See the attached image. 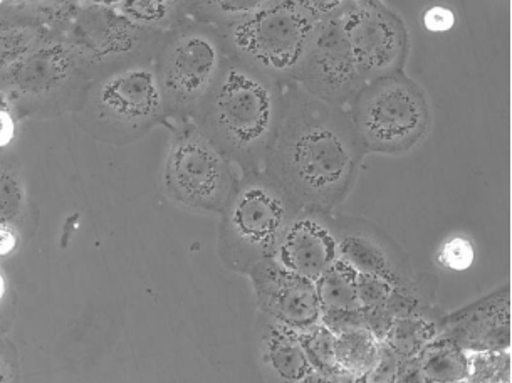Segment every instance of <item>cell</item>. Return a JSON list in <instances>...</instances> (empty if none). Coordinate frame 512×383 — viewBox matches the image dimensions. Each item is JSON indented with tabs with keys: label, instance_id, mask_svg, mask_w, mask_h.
Masks as SVG:
<instances>
[{
	"label": "cell",
	"instance_id": "obj_31",
	"mask_svg": "<svg viewBox=\"0 0 512 383\" xmlns=\"http://www.w3.org/2000/svg\"><path fill=\"white\" fill-rule=\"evenodd\" d=\"M321 323L328 326L335 335L345 333V331L355 330V328H365L363 313L360 310H331V308H321Z\"/></svg>",
	"mask_w": 512,
	"mask_h": 383
},
{
	"label": "cell",
	"instance_id": "obj_29",
	"mask_svg": "<svg viewBox=\"0 0 512 383\" xmlns=\"http://www.w3.org/2000/svg\"><path fill=\"white\" fill-rule=\"evenodd\" d=\"M437 258L444 268L464 271L474 263V246L465 237H450L449 241H445L440 247Z\"/></svg>",
	"mask_w": 512,
	"mask_h": 383
},
{
	"label": "cell",
	"instance_id": "obj_8",
	"mask_svg": "<svg viewBox=\"0 0 512 383\" xmlns=\"http://www.w3.org/2000/svg\"><path fill=\"white\" fill-rule=\"evenodd\" d=\"M225 59L227 53L215 27L189 17L165 32L155 68L168 118L185 123L199 115L219 81Z\"/></svg>",
	"mask_w": 512,
	"mask_h": 383
},
{
	"label": "cell",
	"instance_id": "obj_27",
	"mask_svg": "<svg viewBox=\"0 0 512 383\" xmlns=\"http://www.w3.org/2000/svg\"><path fill=\"white\" fill-rule=\"evenodd\" d=\"M266 6V0H187L190 19L212 27L234 26Z\"/></svg>",
	"mask_w": 512,
	"mask_h": 383
},
{
	"label": "cell",
	"instance_id": "obj_22",
	"mask_svg": "<svg viewBox=\"0 0 512 383\" xmlns=\"http://www.w3.org/2000/svg\"><path fill=\"white\" fill-rule=\"evenodd\" d=\"M299 340L314 373L311 382H351L336 358V335L323 323L299 331Z\"/></svg>",
	"mask_w": 512,
	"mask_h": 383
},
{
	"label": "cell",
	"instance_id": "obj_32",
	"mask_svg": "<svg viewBox=\"0 0 512 383\" xmlns=\"http://www.w3.org/2000/svg\"><path fill=\"white\" fill-rule=\"evenodd\" d=\"M363 321H365L366 330L377 338L378 342H385L388 331L392 328V313L385 306H373V308H361Z\"/></svg>",
	"mask_w": 512,
	"mask_h": 383
},
{
	"label": "cell",
	"instance_id": "obj_2",
	"mask_svg": "<svg viewBox=\"0 0 512 383\" xmlns=\"http://www.w3.org/2000/svg\"><path fill=\"white\" fill-rule=\"evenodd\" d=\"M283 110L284 84L227 54L219 81L192 121L242 174H251L264 168Z\"/></svg>",
	"mask_w": 512,
	"mask_h": 383
},
{
	"label": "cell",
	"instance_id": "obj_10",
	"mask_svg": "<svg viewBox=\"0 0 512 383\" xmlns=\"http://www.w3.org/2000/svg\"><path fill=\"white\" fill-rule=\"evenodd\" d=\"M163 36L130 21L111 2H84L66 41L93 81L115 69L155 59Z\"/></svg>",
	"mask_w": 512,
	"mask_h": 383
},
{
	"label": "cell",
	"instance_id": "obj_11",
	"mask_svg": "<svg viewBox=\"0 0 512 383\" xmlns=\"http://www.w3.org/2000/svg\"><path fill=\"white\" fill-rule=\"evenodd\" d=\"M340 19L366 83L405 69L410 34L407 24L392 7L377 0H348Z\"/></svg>",
	"mask_w": 512,
	"mask_h": 383
},
{
	"label": "cell",
	"instance_id": "obj_21",
	"mask_svg": "<svg viewBox=\"0 0 512 383\" xmlns=\"http://www.w3.org/2000/svg\"><path fill=\"white\" fill-rule=\"evenodd\" d=\"M382 342H378L366 328H355L336 335V358L341 370L351 382H365L371 370L377 367Z\"/></svg>",
	"mask_w": 512,
	"mask_h": 383
},
{
	"label": "cell",
	"instance_id": "obj_5",
	"mask_svg": "<svg viewBox=\"0 0 512 383\" xmlns=\"http://www.w3.org/2000/svg\"><path fill=\"white\" fill-rule=\"evenodd\" d=\"M346 111L365 153H408L432 125L427 93L405 71L368 81Z\"/></svg>",
	"mask_w": 512,
	"mask_h": 383
},
{
	"label": "cell",
	"instance_id": "obj_18",
	"mask_svg": "<svg viewBox=\"0 0 512 383\" xmlns=\"http://www.w3.org/2000/svg\"><path fill=\"white\" fill-rule=\"evenodd\" d=\"M257 343L259 367L267 382H311L314 370L304 353L299 331L259 313Z\"/></svg>",
	"mask_w": 512,
	"mask_h": 383
},
{
	"label": "cell",
	"instance_id": "obj_33",
	"mask_svg": "<svg viewBox=\"0 0 512 383\" xmlns=\"http://www.w3.org/2000/svg\"><path fill=\"white\" fill-rule=\"evenodd\" d=\"M298 4L319 24V22L328 21L331 17L340 16L348 6V0H298Z\"/></svg>",
	"mask_w": 512,
	"mask_h": 383
},
{
	"label": "cell",
	"instance_id": "obj_34",
	"mask_svg": "<svg viewBox=\"0 0 512 383\" xmlns=\"http://www.w3.org/2000/svg\"><path fill=\"white\" fill-rule=\"evenodd\" d=\"M398 363L400 357L388 347L387 343L382 342L380 358H378L377 367L371 370L366 382H395L397 378Z\"/></svg>",
	"mask_w": 512,
	"mask_h": 383
},
{
	"label": "cell",
	"instance_id": "obj_13",
	"mask_svg": "<svg viewBox=\"0 0 512 383\" xmlns=\"http://www.w3.org/2000/svg\"><path fill=\"white\" fill-rule=\"evenodd\" d=\"M259 313L296 331L311 330L321 323V301L316 283L294 273L276 258L249 271Z\"/></svg>",
	"mask_w": 512,
	"mask_h": 383
},
{
	"label": "cell",
	"instance_id": "obj_23",
	"mask_svg": "<svg viewBox=\"0 0 512 383\" xmlns=\"http://www.w3.org/2000/svg\"><path fill=\"white\" fill-rule=\"evenodd\" d=\"M111 6L138 26L162 34L189 19L185 0H121L111 2Z\"/></svg>",
	"mask_w": 512,
	"mask_h": 383
},
{
	"label": "cell",
	"instance_id": "obj_25",
	"mask_svg": "<svg viewBox=\"0 0 512 383\" xmlns=\"http://www.w3.org/2000/svg\"><path fill=\"white\" fill-rule=\"evenodd\" d=\"M437 286L439 279L432 274H413L405 283L393 286L385 308L393 318L434 313Z\"/></svg>",
	"mask_w": 512,
	"mask_h": 383
},
{
	"label": "cell",
	"instance_id": "obj_17",
	"mask_svg": "<svg viewBox=\"0 0 512 383\" xmlns=\"http://www.w3.org/2000/svg\"><path fill=\"white\" fill-rule=\"evenodd\" d=\"M440 336L457 343L464 352H501L511 345L509 286L474 305L440 318Z\"/></svg>",
	"mask_w": 512,
	"mask_h": 383
},
{
	"label": "cell",
	"instance_id": "obj_4",
	"mask_svg": "<svg viewBox=\"0 0 512 383\" xmlns=\"http://www.w3.org/2000/svg\"><path fill=\"white\" fill-rule=\"evenodd\" d=\"M168 120L155 59L93 79L76 123L96 142L125 147Z\"/></svg>",
	"mask_w": 512,
	"mask_h": 383
},
{
	"label": "cell",
	"instance_id": "obj_19",
	"mask_svg": "<svg viewBox=\"0 0 512 383\" xmlns=\"http://www.w3.org/2000/svg\"><path fill=\"white\" fill-rule=\"evenodd\" d=\"M31 221H36V217H32L21 162L11 150H6L2 153V227L7 234L27 239L34 232Z\"/></svg>",
	"mask_w": 512,
	"mask_h": 383
},
{
	"label": "cell",
	"instance_id": "obj_14",
	"mask_svg": "<svg viewBox=\"0 0 512 383\" xmlns=\"http://www.w3.org/2000/svg\"><path fill=\"white\" fill-rule=\"evenodd\" d=\"M79 9L78 2H2V71L66 37Z\"/></svg>",
	"mask_w": 512,
	"mask_h": 383
},
{
	"label": "cell",
	"instance_id": "obj_26",
	"mask_svg": "<svg viewBox=\"0 0 512 383\" xmlns=\"http://www.w3.org/2000/svg\"><path fill=\"white\" fill-rule=\"evenodd\" d=\"M356 279L358 271L343 259H336L331 268L316 281L321 308L360 310Z\"/></svg>",
	"mask_w": 512,
	"mask_h": 383
},
{
	"label": "cell",
	"instance_id": "obj_6",
	"mask_svg": "<svg viewBox=\"0 0 512 383\" xmlns=\"http://www.w3.org/2000/svg\"><path fill=\"white\" fill-rule=\"evenodd\" d=\"M318 22L298 0H266V6L234 26L215 27L225 53L281 84L296 83Z\"/></svg>",
	"mask_w": 512,
	"mask_h": 383
},
{
	"label": "cell",
	"instance_id": "obj_35",
	"mask_svg": "<svg viewBox=\"0 0 512 383\" xmlns=\"http://www.w3.org/2000/svg\"><path fill=\"white\" fill-rule=\"evenodd\" d=\"M425 26L429 31L444 32L449 31L454 26L455 17L449 9L444 7H434L425 14Z\"/></svg>",
	"mask_w": 512,
	"mask_h": 383
},
{
	"label": "cell",
	"instance_id": "obj_1",
	"mask_svg": "<svg viewBox=\"0 0 512 383\" xmlns=\"http://www.w3.org/2000/svg\"><path fill=\"white\" fill-rule=\"evenodd\" d=\"M365 155L345 108L284 84L283 118L262 170L303 209L333 214L355 189Z\"/></svg>",
	"mask_w": 512,
	"mask_h": 383
},
{
	"label": "cell",
	"instance_id": "obj_15",
	"mask_svg": "<svg viewBox=\"0 0 512 383\" xmlns=\"http://www.w3.org/2000/svg\"><path fill=\"white\" fill-rule=\"evenodd\" d=\"M336 217L338 256L361 274H370L392 286L412 278L407 252L382 227L360 217Z\"/></svg>",
	"mask_w": 512,
	"mask_h": 383
},
{
	"label": "cell",
	"instance_id": "obj_16",
	"mask_svg": "<svg viewBox=\"0 0 512 383\" xmlns=\"http://www.w3.org/2000/svg\"><path fill=\"white\" fill-rule=\"evenodd\" d=\"M338 256L335 214L316 209L299 210L277 249L279 263L311 281H318Z\"/></svg>",
	"mask_w": 512,
	"mask_h": 383
},
{
	"label": "cell",
	"instance_id": "obj_12",
	"mask_svg": "<svg viewBox=\"0 0 512 383\" xmlns=\"http://www.w3.org/2000/svg\"><path fill=\"white\" fill-rule=\"evenodd\" d=\"M340 16L319 22L296 83L314 98L346 110L366 79L346 41Z\"/></svg>",
	"mask_w": 512,
	"mask_h": 383
},
{
	"label": "cell",
	"instance_id": "obj_30",
	"mask_svg": "<svg viewBox=\"0 0 512 383\" xmlns=\"http://www.w3.org/2000/svg\"><path fill=\"white\" fill-rule=\"evenodd\" d=\"M392 288V284L377 278V276L358 273L356 289H358V300H360L361 308L387 305Z\"/></svg>",
	"mask_w": 512,
	"mask_h": 383
},
{
	"label": "cell",
	"instance_id": "obj_3",
	"mask_svg": "<svg viewBox=\"0 0 512 383\" xmlns=\"http://www.w3.org/2000/svg\"><path fill=\"white\" fill-rule=\"evenodd\" d=\"M303 209L264 170L242 174L219 214L217 254L230 273L247 276L276 258L284 232Z\"/></svg>",
	"mask_w": 512,
	"mask_h": 383
},
{
	"label": "cell",
	"instance_id": "obj_24",
	"mask_svg": "<svg viewBox=\"0 0 512 383\" xmlns=\"http://www.w3.org/2000/svg\"><path fill=\"white\" fill-rule=\"evenodd\" d=\"M439 335L440 315L434 311L424 315L395 318L385 343L398 357L412 358L417 357Z\"/></svg>",
	"mask_w": 512,
	"mask_h": 383
},
{
	"label": "cell",
	"instance_id": "obj_28",
	"mask_svg": "<svg viewBox=\"0 0 512 383\" xmlns=\"http://www.w3.org/2000/svg\"><path fill=\"white\" fill-rule=\"evenodd\" d=\"M471 382H509L511 357L509 350L501 352L469 353V377Z\"/></svg>",
	"mask_w": 512,
	"mask_h": 383
},
{
	"label": "cell",
	"instance_id": "obj_20",
	"mask_svg": "<svg viewBox=\"0 0 512 383\" xmlns=\"http://www.w3.org/2000/svg\"><path fill=\"white\" fill-rule=\"evenodd\" d=\"M422 382H462L469 377V353L445 336H437L417 355Z\"/></svg>",
	"mask_w": 512,
	"mask_h": 383
},
{
	"label": "cell",
	"instance_id": "obj_9",
	"mask_svg": "<svg viewBox=\"0 0 512 383\" xmlns=\"http://www.w3.org/2000/svg\"><path fill=\"white\" fill-rule=\"evenodd\" d=\"M237 180L234 163L194 121H185L173 132L160 177L163 195L173 204L195 214L219 216Z\"/></svg>",
	"mask_w": 512,
	"mask_h": 383
},
{
	"label": "cell",
	"instance_id": "obj_7",
	"mask_svg": "<svg viewBox=\"0 0 512 383\" xmlns=\"http://www.w3.org/2000/svg\"><path fill=\"white\" fill-rule=\"evenodd\" d=\"M89 84L66 37H58L2 71V98L19 120H51L78 115Z\"/></svg>",
	"mask_w": 512,
	"mask_h": 383
}]
</instances>
